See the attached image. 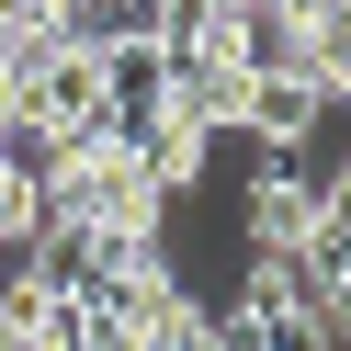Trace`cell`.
Returning a JSON list of instances; mask_svg holds the SVG:
<instances>
[{
    "label": "cell",
    "mask_w": 351,
    "mask_h": 351,
    "mask_svg": "<svg viewBox=\"0 0 351 351\" xmlns=\"http://www.w3.org/2000/svg\"><path fill=\"white\" fill-rule=\"evenodd\" d=\"M0 114H12V102H0Z\"/></svg>",
    "instance_id": "7"
},
{
    "label": "cell",
    "mask_w": 351,
    "mask_h": 351,
    "mask_svg": "<svg viewBox=\"0 0 351 351\" xmlns=\"http://www.w3.org/2000/svg\"><path fill=\"white\" fill-rule=\"evenodd\" d=\"M306 193H317V238H351V159H317Z\"/></svg>",
    "instance_id": "6"
},
{
    "label": "cell",
    "mask_w": 351,
    "mask_h": 351,
    "mask_svg": "<svg viewBox=\"0 0 351 351\" xmlns=\"http://www.w3.org/2000/svg\"><path fill=\"white\" fill-rule=\"evenodd\" d=\"M57 204H69V227H91L102 250H136V238H159V227H170V193H159V170H147V159H136V136H114V125L69 136Z\"/></svg>",
    "instance_id": "1"
},
{
    "label": "cell",
    "mask_w": 351,
    "mask_h": 351,
    "mask_svg": "<svg viewBox=\"0 0 351 351\" xmlns=\"http://www.w3.org/2000/svg\"><path fill=\"white\" fill-rule=\"evenodd\" d=\"M238 227H250V261H295L306 238H317L306 159H261V170H250V204H238Z\"/></svg>",
    "instance_id": "2"
},
{
    "label": "cell",
    "mask_w": 351,
    "mask_h": 351,
    "mask_svg": "<svg viewBox=\"0 0 351 351\" xmlns=\"http://www.w3.org/2000/svg\"><path fill=\"white\" fill-rule=\"evenodd\" d=\"M306 80L328 91V114H351V12H328V23H306Z\"/></svg>",
    "instance_id": "5"
},
{
    "label": "cell",
    "mask_w": 351,
    "mask_h": 351,
    "mask_svg": "<svg viewBox=\"0 0 351 351\" xmlns=\"http://www.w3.org/2000/svg\"><path fill=\"white\" fill-rule=\"evenodd\" d=\"M238 125H250V147H261V159H306V147H317V125H328V91H317V80H250V114H238Z\"/></svg>",
    "instance_id": "3"
},
{
    "label": "cell",
    "mask_w": 351,
    "mask_h": 351,
    "mask_svg": "<svg viewBox=\"0 0 351 351\" xmlns=\"http://www.w3.org/2000/svg\"><path fill=\"white\" fill-rule=\"evenodd\" d=\"M295 283H306V317L328 328V351H351V238H306Z\"/></svg>",
    "instance_id": "4"
}]
</instances>
